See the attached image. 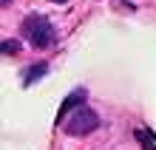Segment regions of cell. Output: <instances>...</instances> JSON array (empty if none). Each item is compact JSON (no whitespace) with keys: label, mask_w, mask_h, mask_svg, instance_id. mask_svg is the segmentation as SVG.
Returning a JSON list of instances; mask_svg holds the SVG:
<instances>
[{"label":"cell","mask_w":156,"mask_h":150,"mask_svg":"<svg viewBox=\"0 0 156 150\" xmlns=\"http://www.w3.org/2000/svg\"><path fill=\"white\" fill-rule=\"evenodd\" d=\"M82 99H85V91H82V88L74 91L71 96H66V102H62V108H60V113H57V122H60V125L66 122V113H68L71 108H80V105H82Z\"/></svg>","instance_id":"obj_3"},{"label":"cell","mask_w":156,"mask_h":150,"mask_svg":"<svg viewBox=\"0 0 156 150\" xmlns=\"http://www.w3.org/2000/svg\"><path fill=\"white\" fill-rule=\"evenodd\" d=\"M48 74V65L45 62H34V65H29V68L23 71V85H34L40 77H45Z\"/></svg>","instance_id":"obj_4"},{"label":"cell","mask_w":156,"mask_h":150,"mask_svg":"<svg viewBox=\"0 0 156 150\" xmlns=\"http://www.w3.org/2000/svg\"><path fill=\"white\" fill-rule=\"evenodd\" d=\"M97 127H99V116L88 105H80L74 113H71V119L62 122V130H66L68 136H88L91 130H97Z\"/></svg>","instance_id":"obj_2"},{"label":"cell","mask_w":156,"mask_h":150,"mask_svg":"<svg viewBox=\"0 0 156 150\" xmlns=\"http://www.w3.org/2000/svg\"><path fill=\"white\" fill-rule=\"evenodd\" d=\"M23 31L29 37V43L34 48H48V45L57 43V29L48 17H40V14H31L23 20Z\"/></svg>","instance_id":"obj_1"},{"label":"cell","mask_w":156,"mask_h":150,"mask_svg":"<svg viewBox=\"0 0 156 150\" xmlns=\"http://www.w3.org/2000/svg\"><path fill=\"white\" fill-rule=\"evenodd\" d=\"M51 3H66V0H51Z\"/></svg>","instance_id":"obj_7"},{"label":"cell","mask_w":156,"mask_h":150,"mask_svg":"<svg viewBox=\"0 0 156 150\" xmlns=\"http://www.w3.org/2000/svg\"><path fill=\"white\" fill-rule=\"evenodd\" d=\"M0 51H3V54H17V51H20V43H17V40H6L3 45H0Z\"/></svg>","instance_id":"obj_6"},{"label":"cell","mask_w":156,"mask_h":150,"mask_svg":"<svg viewBox=\"0 0 156 150\" xmlns=\"http://www.w3.org/2000/svg\"><path fill=\"white\" fill-rule=\"evenodd\" d=\"M136 139L142 142L145 150H156V136L153 133H148V130H136Z\"/></svg>","instance_id":"obj_5"}]
</instances>
